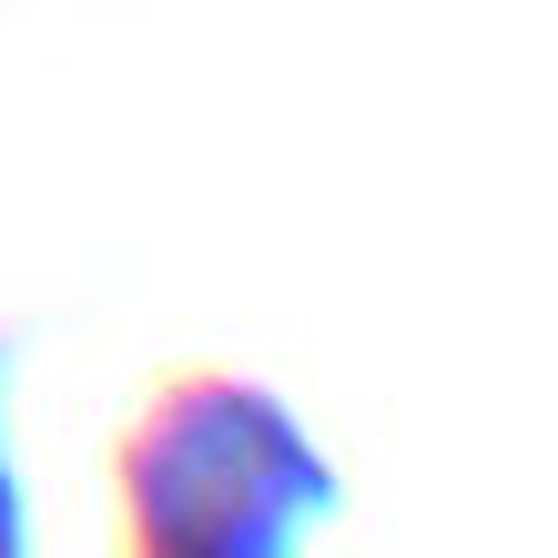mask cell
Instances as JSON below:
<instances>
[{
	"label": "cell",
	"mask_w": 558,
	"mask_h": 558,
	"mask_svg": "<svg viewBox=\"0 0 558 558\" xmlns=\"http://www.w3.org/2000/svg\"><path fill=\"white\" fill-rule=\"evenodd\" d=\"M133 558H294V538L345 498L284 397L244 376H173L122 426L112 457Z\"/></svg>",
	"instance_id": "1"
},
{
	"label": "cell",
	"mask_w": 558,
	"mask_h": 558,
	"mask_svg": "<svg viewBox=\"0 0 558 558\" xmlns=\"http://www.w3.org/2000/svg\"><path fill=\"white\" fill-rule=\"evenodd\" d=\"M11 366V345H0ZM0 558H31V518H21V487H11V457H0Z\"/></svg>",
	"instance_id": "2"
}]
</instances>
